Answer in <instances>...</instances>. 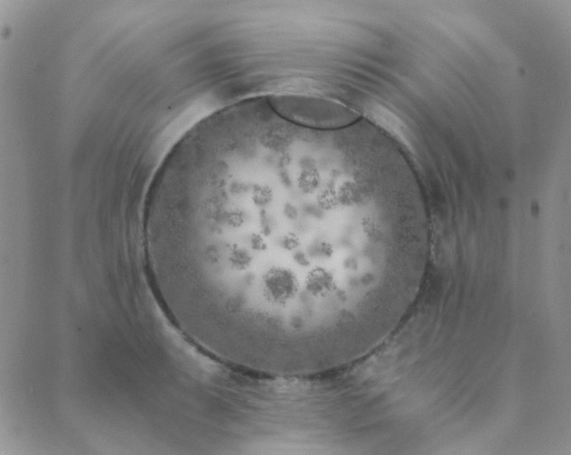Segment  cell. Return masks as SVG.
Instances as JSON below:
<instances>
[{
	"mask_svg": "<svg viewBox=\"0 0 571 455\" xmlns=\"http://www.w3.org/2000/svg\"><path fill=\"white\" fill-rule=\"evenodd\" d=\"M329 177L290 155L219 158L155 190L144 229L163 304L214 358L302 373L360 338L378 250L339 234Z\"/></svg>",
	"mask_w": 571,
	"mask_h": 455,
	"instance_id": "cell-1",
	"label": "cell"
}]
</instances>
